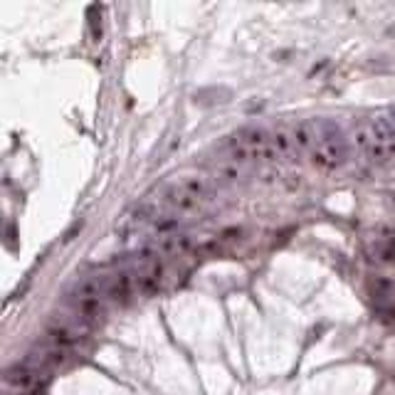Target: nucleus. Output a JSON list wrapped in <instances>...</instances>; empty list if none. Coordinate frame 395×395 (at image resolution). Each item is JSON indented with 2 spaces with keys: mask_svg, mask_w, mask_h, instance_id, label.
<instances>
[{
  "mask_svg": "<svg viewBox=\"0 0 395 395\" xmlns=\"http://www.w3.org/2000/svg\"><path fill=\"white\" fill-rule=\"evenodd\" d=\"M311 163L321 171H334L341 168L349 158V146H346L344 131L339 124L329 122V119H319V143L309 153Z\"/></svg>",
  "mask_w": 395,
  "mask_h": 395,
  "instance_id": "nucleus-2",
  "label": "nucleus"
},
{
  "mask_svg": "<svg viewBox=\"0 0 395 395\" xmlns=\"http://www.w3.org/2000/svg\"><path fill=\"white\" fill-rule=\"evenodd\" d=\"M6 383L13 390H30V385L35 383V370L27 368L25 363H15L13 368H8Z\"/></svg>",
  "mask_w": 395,
  "mask_h": 395,
  "instance_id": "nucleus-10",
  "label": "nucleus"
},
{
  "mask_svg": "<svg viewBox=\"0 0 395 395\" xmlns=\"http://www.w3.org/2000/svg\"><path fill=\"white\" fill-rule=\"evenodd\" d=\"M351 138H354V146L358 148L361 156H365L368 161L388 163L390 158H395L390 146H385V143H380L378 138H375L370 119H358V122L354 124V129H351Z\"/></svg>",
  "mask_w": 395,
  "mask_h": 395,
  "instance_id": "nucleus-4",
  "label": "nucleus"
},
{
  "mask_svg": "<svg viewBox=\"0 0 395 395\" xmlns=\"http://www.w3.org/2000/svg\"><path fill=\"white\" fill-rule=\"evenodd\" d=\"M292 141L297 153H311L319 143V122L314 119H302L292 127Z\"/></svg>",
  "mask_w": 395,
  "mask_h": 395,
  "instance_id": "nucleus-6",
  "label": "nucleus"
},
{
  "mask_svg": "<svg viewBox=\"0 0 395 395\" xmlns=\"http://www.w3.org/2000/svg\"><path fill=\"white\" fill-rule=\"evenodd\" d=\"M134 292H136V279H134L129 272L114 274V277L107 282V297L114 302H119V304H127V302L131 299Z\"/></svg>",
  "mask_w": 395,
  "mask_h": 395,
  "instance_id": "nucleus-8",
  "label": "nucleus"
},
{
  "mask_svg": "<svg viewBox=\"0 0 395 395\" xmlns=\"http://www.w3.org/2000/svg\"><path fill=\"white\" fill-rule=\"evenodd\" d=\"M215 183H225V186H230V183H238L240 178L245 176V166H240V163L235 161H223L218 168H215Z\"/></svg>",
  "mask_w": 395,
  "mask_h": 395,
  "instance_id": "nucleus-12",
  "label": "nucleus"
},
{
  "mask_svg": "<svg viewBox=\"0 0 395 395\" xmlns=\"http://www.w3.org/2000/svg\"><path fill=\"white\" fill-rule=\"evenodd\" d=\"M104 294H107V282L99 277H82L72 287L70 302L75 306V314L84 324H96L104 314Z\"/></svg>",
  "mask_w": 395,
  "mask_h": 395,
  "instance_id": "nucleus-3",
  "label": "nucleus"
},
{
  "mask_svg": "<svg viewBox=\"0 0 395 395\" xmlns=\"http://www.w3.org/2000/svg\"><path fill=\"white\" fill-rule=\"evenodd\" d=\"M11 395H30V393H27V390H13Z\"/></svg>",
  "mask_w": 395,
  "mask_h": 395,
  "instance_id": "nucleus-13",
  "label": "nucleus"
},
{
  "mask_svg": "<svg viewBox=\"0 0 395 395\" xmlns=\"http://www.w3.org/2000/svg\"><path fill=\"white\" fill-rule=\"evenodd\" d=\"M235 141L242 146V151L247 153L250 161H257V163L279 161L277 151H274V146H272V131H267V129H259V127L242 129V131L235 136Z\"/></svg>",
  "mask_w": 395,
  "mask_h": 395,
  "instance_id": "nucleus-5",
  "label": "nucleus"
},
{
  "mask_svg": "<svg viewBox=\"0 0 395 395\" xmlns=\"http://www.w3.org/2000/svg\"><path fill=\"white\" fill-rule=\"evenodd\" d=\"M161 284H163V267L158 262H153L136 277V292L151 297V294H156L161 289Z\"/></svg>",
  "mask_w": 395,
  "mask_h": 395,
  "instance_id": "nucleus-9",
  "label": "nucleus"
},
{
  "mask_svg": "<svg viewBox=\"0 0 395 395\" xmlns=\"http://www.w3.org/2000/svg\"><path fill=\"white\" fill-rule=\"evenodd\" d=\"M388 117H390V119H393V124H395V107H393V109H390V114H388Z\"/></svg>",
  "mask_w": 395,
  "mask_h": 395,
  "instance_id": "nucleus-14",
  "label": "nucleus"
},
{
  "mask_svg": "<svg viewBox=\"0 0 395 395\" xmlns=\"http://www.w3.org/2000/svg\"><path fill=\"white\" fill-rule=\"evenodd\" d=\"M272 146H274V151H277L279 161H292V156L297 153L294 141H292V134H289L287 129H274L272 131Z\"/></svg>",
  "mask_w": 395,
  "mask_h": 395,
  "instance_id": "nucleus-11",
  "label": "nucleus"
},
{
  "mask_svg": "<svg viewBox=\"0 0 395 395\" xmlns=\"http://www.w3.org/2000/svg\"><path fill=\"white\" fill-rule=\"evenodd\" d=\"M45 336H47V341H50L55 349H72V346H77L79 344V329L77 326H72L70 321H50L47 324V331H45Z\"/></svg>",
  "mask_w": 395,
  "mask_h": 395,
  "instance_id": "nucleus-7",
  "label": "nucleus"
},
{
  "mask_svg": "<svg viewBox=\"0 0 395 395\" xmlns=\"http://www.w3.org/2000/svg\"><path fill=\"white\" fill-rule=\"evenodd\" d=\"M213 190V183L205 176H186L181 181H176L173 186H168L163 190V205H166L171 213H190L198 205L203 203L205 198Z\"/></svg>",
  "mask_w": 395,
  "mask_h": 395,
  "instance_id": "nucleus-1",
  "label": "nucleus"
}]
</instances>
